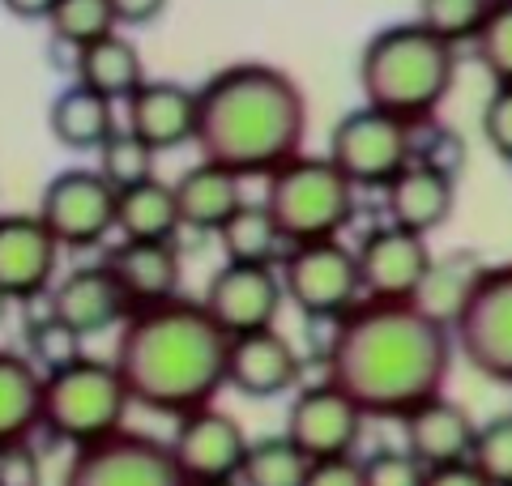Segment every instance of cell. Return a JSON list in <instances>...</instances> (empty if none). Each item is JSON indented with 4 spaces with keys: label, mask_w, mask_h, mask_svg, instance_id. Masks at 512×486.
Wrapping results in <instances>:
<instances>
[{
    "label": "cell",
    "mask_w": 512,
    "mask_h": 486,
    "mask_svg": "<svg viewBox=\"0 0 512 486\" xmlns=\"http://www.w3.org/2000/svg\"><path fill=\"white\" fill-rule=\"evenodd\" d=\"M171 197H175L180 226L218 231V226L244 205V180H235L231 171L214 167V162H197V167H188L180 180L171 184Z\"/></svg>",
    "instance_id": "cell-23"
},
{
    "label": "cell",
    "mask_w": 512,
    "mask_h": 486,
    "mask_svg": "<svg viewBox=\"0 0 512 486\" xmlns=\"http://www.w3.org/2000/svg\"><path fill=\"white\" fill-rule=\"evenodd\" d=\"M5 312H9V303H5V299H0V320H5Z\"/></svg>",
    "instance_id": "cell-45"
},
{
    "label": "cell",
    "mask_w": 512,
    "mask_h": 486,
    "mask_svg": "<svg viewBox=\"0 0 512 486\" xmlns=\"http://www.w3.org/2000/svg\"><path fill=\"white\" fill-rule=\"evenodd\" d=\"M128 405L133 401H128L116 367L82 354V359H73L69 367L43 376L39 427L64 444L86 448V444H99L107 435L124 431Z\"/></svg>",
    "instance_id": "cell-5"
},
{
    "label": "cell",
    "mask_w": 512,
    "mask_h": 486,
    "mask_svg": "<svg viewBox=\"0 0 512 486\" xmlns=\"http://www.w3.org/2000/svg\"><path fill=\"white\" fill-rule=\"evenodd\" d=\"M431 261H436V256H431L423 235L397 231V226H389V222L376 226V231H367V239L355 248L363 299L410 303L414 290L423 286Z\"/></svg>",
    "instance_id": "cell-14"
},
{
    "label": "cell",
    "mask_w": 512,
    "mask_h": 486,
    "mask_svg": "<svg viewBox=\"0 0 512 486\" xmlns=\"http://www.w3.org/2000/svg\"><path fill=\"white\" fill-rule=\"evenodd\" d=\"M116 231L133 243H175L180 214H175L171 184L154 175L146 184L116 192Z\"/></svg>",
    "instance_id": "cell-27"
},
{
    "label": "cell",
    "mask_w": 512,
    "mask_h": 486,
    "mask_svg": "<svg viewBox=\"0 0 512 486\" xmlns=\"http://www.w3.org/2000/svg\"><path fill=\"white\" fill-rule=\"evenodd\" d=\"M278 282L282 299L295 303V312L308 320H333L338 324L350 307L363 299L355 252L342 239H320V243H295L278 256Z\"/></svg>",
    "instance_id": "cell-7"
},
{
    "label": "cell",
    "mask_w": 512,
    "mask_h": 486,
    "mask_svg": "<svg viewBox=\"0 0 512 486\" xmlns=\"http://www.w3.org/2000/svg\"><path fill=\"white\" fill-rule=\"evenodd\" d=\"M363 486H423V465L406 457L402 448H376L359 461Z\"/></svg>",
    "instance_id": "cell-37"
},
{
    "label": "cell",
    "mask_w": 512,
    "mask_h": 486,
    "mask_svg": "<svg viewBox=\"0 0 512 486\" xmlns=\"http://www.w3.org/2000/svg\"><path fill=\"white\" fill-rule=\"evenodd\" d=\"M350 188H389V180L414 158V128L372 107H355L333 124L329 154Z\"/></svg>",
    "instance_id": "cell-9"
},
{
    "label": "cell",
    "mask_w": 512,
    "mask_h": 486,
    "mask_svg": "<svg viewBox=\"0 0 512 486\" xmlns=\"http://www.w3.org/2000/svg\"><path fill=\"white\" fill-rule=\"evenodd\" d=\"M107 273L116 278L120 295L128 299V312L141 307H158L180 299V282H184V261L175 243H133L120 239L107 252Z\"/></svg>",
    "instance_id": "cell-18"
},
{
    "label": "cell",
    "mask_w": 512,
    "mask_h": 486,
    "mask_svg": "<svg viewBox=\"0 0 512 486\" xmlns=\"http://www.w3.org/2000/svg\"><path fill=\"white\" fill-rule=\"evenodd\" d=\"M43 376L18 350H0V452L30 444L39 431Z\"/></svg>",
    "instance_id": "cell-25"
},
{
    "label": "cell",
    "mask_w": 512,
    "mask_h": 486,
    "mask_svg": "<svg viewBox=\"0 0 512 486\" xmlns=\"http://www.w3.org/2000/svg\"><path fill=\"white\" fill-rule=\"evenodd\" d=\"M474 431H478V423L470 418L466 405H457L448 397H431L402 418V435H406L402 452L419 461L423 469L461 465V461H470Z\"/></svg>",
    "instance_id": "cell-21"
},
{
    "label": "cell",
    "mask_w": 512,
    "mask_h": 486,
    "mask_svg": "<svg viewBox=\"0 0 512 486\" xmlns=\"http://www.w3.org/2000/svg\"><path fill=\"white\" fill-rule=\"evenodd\" d=\"M308 465L312 461L286 435H261V440H248L235 482L239 486H303Z\"/></svg>",
    "instance_id": "cell-30"
},
{
    "label": "cell",
    "mask_w": 512,
    "mask_h": 486,
    "mask_svg": "<svg viewBox=\"0 0 512 486\" xmlns=\"http://www.w3.org/2000/svg\"><path fill=\"white\" fill-rule=\"evenodd\" d=\"M218 243L227 265H278V256L286 248L274 218L265 214V205H252V201H244L218 226Z\"/></svg>",
    "instance_id": "cell-29"
},
{
    "label": "cell",
    "mask_w": 512,
    "mask_h": 486,
    "mask_svg": "<svg viewBox=\"0 0 512 486\" xmlns=\"http://www.w3.org/2000/svg\"><path fill=\"white\" fill-rule=\"evenodd\" d=\"M73 69H77V86H86L90 94H99L107 103L128 99L146 81L137 43L124 39L120 30H111V35L94 39L82 52H73Z\"/></svg>",
    "instance_id": "cell-24"
},
{
    "label": "cell",
    "mask_w": 512,
    "mask_h": 486,
    "mask_svg": "<svg viewBox=\"0 0 512 486\" xmlns=\"http://www.w3.org/2000/svg\"><path fill=\"white\" fill-rule=\"evenodd\" d=\"M423 486H487V478L470 461H461L444 469H423Z\"/></svg>",
    "instance_id": "cell-42"
},
{
    "label": "cell",
    "mask_w": 512,
    "mask_h": 486,
    "mask_svg": "<svg viewBox=\"0 0 512 486\" xmlns=\"http://www.w3.org/2000/svg\"><path fill=\"white\" fill-rule=\"evenodd\" d=\"M116 376L133 405L184 418L227 388V337L197 299L128 312L116 337Z\"/></svg>",
    "instance_id": "cell-3"
},
{
    "label": "cell",
    "mask_w": 512,
    "mask_h": 486,
    "mask_svg": "<svg viewBox=\"0 0 512 486\" xmlns=\"http://www.w3.org/2000/svg\"><path fill=\"white\" fill-rule=\"evenodd\" d=\"M487 9L491 0H419V26L448 47L474 43Z\"/></svg>",
    "instance_id": "cell-33"
},
{
    "label": "cell",
    "mask_w": 512,
    "mask_h": 486,
    "mask_svg": "<svg viewBox=\"0 0 512 486\" xmlns=\"http://www.w3.org/2000/svg\"><path fill=\"white\" fill-rule=\"evenodd\" d=\"M13 18H22V22H47V13H52L56 0H0Z\"/></svg>",
    "instance_id": "cell-43"
},
{
    "label": "cell",
    "mask_w": 512,
    "mask_h": 486,
    "mask_svg": "<svg viewBox=\"0 0 512 486\" xmlns=\"http://www.w3.org/2000/svg\"><path fill=\"white\" fill-rule=\"evenodd\" d=\"M60 243L35 214H0V299L35 303L56 282Z\"/></svg>",
    "instance_id": "cell-16"
},
{
    "label": "cell",
    "mask_w": 512,
    "mask_h": 486,
    "mask_svg": "<svg viewBox=\"0 0 512 486\" xmlns=\"http://www.w3.org/2000/svg\"><path fill=\"white\" fill-rule=\"evenodd\" d=\"M197 303L222 337H244L274 329L286 299L274 265H222Z\"/></svg>",
    "instance_id": "cell-12"
},
{
    "label": "cell",
    "mask_w": 512,
    "mask_h": 486,
    "mask_svg": "<svg viewBox=\"0 0 512 486\" xmlns=\"http://www.w3.org/2000/svg\"><path fill=\"white\" fill-rule=\"evenodd\" d=\"M457 81V47L427 35L419 22L384 26L359 56L363 107L384 111L406 128H423Z\"/></svg>",
    "instance_id": "cell-4"
},
{
    "label": "cell",
    "mask_w": 512,
    "mask_h": 486,
    "mask_svg": "<svg viewBox=\"0 0 512 486\" xmlns=\"http://www.w3.org/2000/svg\"><path fill=\"white\" fill-rule=\"evenodd\" d=\"M128 133H133L146 150H180L192 141L197 128V90L180 86V81H141L128 94Z\"/></svg>",
    "instance_id": "cell-19"
},
{
    "label": "cell",
    "mask_w": 512,
    "mask_h": 486,
    "mask_svg": "<svg viewBox=\"0 0 512 486\" xmlns=\"http://www.w3.org/2000/svg\"><path fill=\"white\" fill-rule=\"evenodd\" d=\"M265 214L274 218L286 248L295 243L338 239L342 226L355 218V188L329 158L299 154L274 175H265Z\"/></svg>",
    "instance_id": "cell-6"
},
{
    "label": "cell",
    "mask_w": 512,
    "mask_h": 486,
    "mask_svg": "<svg viewBox=\"0 0 512 486\" xmlns=\"http://www.w3.org/2000/svg\"><path fill=\"white\" fill-rule=\"evenodd\" d=\"M47 124H52V137L64 145V150H99V145L116 133V103L99 99L90 94L86 86H64L56 99H52V111H47Z\"/></svg>",
    "instance_id": "cell-26"
},
{
    "label": "cell",
    "mask_w": 512,
    "mask_h": 486,
    "mask_svg": "<svg viewBox=\"0 0 512 486\" xmlns=\"http://www.w3.org/2000/svg\"><path fill=\"white\" fill-rule=\"evenodd\" d=\"M487 265L478 261L474 252H448L444 261H431L427 269V278L423 286L414 290V307L427 316V320H436L440 329H453V320L461 316V307H466L470 299V290L478 282V273H483Z\"/></svg>",
    "instance_id": "cell-28"
},
{
    "label": "cell",
    "mask_w": 512,
    "mask_h": 486,
    "mask_svg": "<svg viewBox=\"0 0 512 486\" xmlns=\"http://www.w3.org/2000/svg\"><path fill=\"white\" fill-rule=\"evenodd\" d=\"M474 47L483 69L495 77V86H512V0H491Z\"/></svg>",
    "instance_id": "cell-34"
},
{
    "label": "cell",
    "mask_w": 512,
    "mask_h": 486,
    "mask_svg": "<svg viewBox=\"0 0 512 486\" xmlns=\"http://www.w3.org/2000/svg\"><path fill=\"white\" fill-rule=\"evenodd\" d=\"M448 337L478 376L512 384V265H487L478 273Z\"/></svg>",
    "instance_id": "cell-8"
},
{
    "label": "cell",
    "mask_w": 512,
    "mask_h": 486,
    "mask_svg": "<svg viewBox=\"0 0 512 486\" xmlns=\"http://www.w3.org/2000/svg\"><path fill=\"white\" fill-rule=\"evenodd\" d=\"M47 26L60 43H69L73 52H82L94 39H103L116 30L107 0H56L52 13H47Z\"/></svg>",
    "instance_id": "cell-31"
},
{
    "label": "cell",
    "mask_w": 512,
    "mask_h": 486,
    "mask_svg": "<svg viewBox=\"0 0 512 486\" xmlns=\"http://www.w3.org/2000/svg\"><path fill=\"white\" fill-rule=\"evenodd\" d=\"M303 133H308L303 90L274 64H227L197 90L192 141L201 150V162H214L235 180H256V175L265 180L286 167L299 158Z\"/></svg>",
    "instance_id": "cell-2"
},
{
    "label": "cell",
    "mask_w": 512,
    "mask_h": 486,
    "mask_svg": "<svg viewBox=\"0 0 512 486\" xmlns=\"http://www.w3.org/2000/svg\"><path fill=\"white\" fill-rule=\"evenodd\" d=\"M60 486H188L171 448L146 431H116L99 444L73 448Z\"/></svg>",
    "instance_id": "cell-10"
},
{
    "label": "cell",
    "mask_w": 512,
    "mask_h": 486,
    "mask_svg": "<svg viewBox=\"0 0 512 486\" xmlns=\"http://www.w3.org/2000/svg\"><path fill=\"white\" fill-rule=\"evenodd\" d=\"M470 465L487 478V486H512V414H495L474 431Z\"/></svg>",
    "instance_id": "cell-35"
},
{
    "label": "cell",
    "mask_w": 512,
    "mask_h": 486,
    "mask_svg": "<svg viewBox=\"0 0 512 486\" xmlns=\"http://www.w3.org/2000/svg\"><path fill=\"white\" fill-rule=\"evenodd\" d=\"M286 440H291L308 461H333V457H350L363 435V414L342 397L329 380L312 384L291 401L286 414Z\"/></svg>",
    "instance_id": "cell-15"
},
{
    "label": "cell",
    "mask_w": 512,
    "mask_h": 486,
    "mask_svg": "<svg viewBox=\"0 0 512 486\" xmlns=\"http://www.w3.org/2000/svg\"><path fill=\"white\" fill-rule=\"evenodd\" d=\"M453 205H457V180H448L436 167L410 158L402 171L389 180L384 188V209H389V226L397 231H410V235H423L444 226L453 218Z\"/></svg>",
    "instance_id": "cell-22"
},
{
    "label": "cell",
    "mask_w": 512,
    "mask_h": 486,
    "mask_svg": "<svg viewBox=\"0 0 512 486\" xmlns=\"http://www.w3.org/2000/svg\"><path fill=\"white\" fill-rule=\"evenodd\" d=\"M35 218L60 248H99L116 231V188L94 167H69L47 180Z\"/></svg>",
    "instance_id": "cell-11"
},
{
    "label": "cell",
    "mask_w": 512,
    "mask_h": 486,
    "mask_svg": "<svg viewBox=\"0 0 512 486\" xmlns=\"http://www.w3.org/2000/svg\"><path fill=\"white\" fill-rule=\"evenodd\" d=\"M483 137L504 162H512V86H495L483 107Z\"/></svg>",
    "instance_id": "cell-39"
},
{
    "label": "cell",
    "mask_w": 512,
    "mask_h": 486,
    "mask_svg": "<svg viewBox=\"0 0 512 486\" xmlns=\"http://www.w3.org/2000/svg\"><path fill=\"white\" fill-rule=\"evenodd\" d=\"M197 486H239V482H197Z\"/></svg>",
    "instance_id": "cell-44"
},
{
    "label": "cell",
    "mask_w": 512,
    "mask_h": 486,
    "mask_svg": "<svg viewBox=\"0 0 512 486\" xmlns=\"http://www.w3.org/2000/svg\"><path fill=\"white\" fill-rule=\"evenodd\" d=\"M107 5L116 26H150L167 9V0H107Z\"/></svg>",
    "instance_id": "cell-41"
},
{
    "label": "cell",
    "mask_w": 512,
    "mask_h": 486,
    "mask_svg": "<svg viewBox=\"0 0 512 486\" xmlns=\"http://www.w3.org/2000/svg\"><path fill=\"white\" fill-rule=\"evenodd\" d=\"M26 342H30V350H26V359L35 363V371L39 376H47V371H60V367H69L73 359H82V337L77 333H69L64 324H56L52 316H43V320H35L26 329Z\"/></svg>",
    "instance_id": "cell-36"
},
{
    "label": "cell",
    "mask_w": 512,
    "mask_h": 486,
    "mask_svg": "<svg viewBox=\"0 0 512 486\" xmlns=\"http://www.w3.org/2000/svg\"><path fill=\"white\" fill-rule=\"evenodd\" d=\"M167 448L188 486L235 482L239 465H244V452H248V435L239 427V418L218 410V405H205V410L175 418V435L167 440Z\"/></svg>",
    "instance_id": "cell-13"
},
{
    "label": "cell",
    "mask_w": 512,
    "mask_h": 486,
    "mask_svg": "<svg viewBox=\"0 0 512 486\" xmlns=\"http://www.w3.org/2000/svg\"><path fill=\"white\" fill-rule=\"evenodd\" d=\"M94 171H99L116 192H124L133 184L154 180V150H146L128 128H116V133L99 145V167Z\"/></svg>",
    "instance_id": "cell-32"
},
{
    "label": "cell",
    "mask_w": 512,
    "mask_h": 486,
    "mask_svg": "<svg viewBox=\"0 0 512 486\" xmlns=\"http://www.w3.org/2000/svg\"><path fill=\"white\" fill-rule=\"evenodd\" d=\"M227 384L256 401L282 397L299 384V354L278 329L227 337Z\"/></svg>",
    "instance_id": "cell-20"
},
{
    "label": "cell",
    "mask_w": 512,
    "mask_h": 486,
    "mask_svg": "<svg viewBox=\"0 0 512 486\" xmlns=\"http://www.w3.org/2000/svg\"><path fill=\"white\" fill-rule=\"evenodd\" d=\"M414 158L436 167L448 180H457L461 167H466V141H461L453 128H436L427 141H414Z\"/></svg>",
    "instance_id": "cell-38"
},
{
    "label": "cell",
    "mask_w": 512,
    "mask_h": 486,
    "mask_svg": "<svg viewBox=\"0 0 512 486\" xmlns=\"http://www.w3.org/2000/svg\"><path fill=\"white\" fill-rule=\"evenodd\" d=\"M303 486H363L359 461L355 457H333V461H312Z\"/></svg>",
    "instance_id": "cell-40"
},
{
    "label": "cell",
    "mask_w": 512,
    "mask_h": 486,
    "mask_svg": "<svg viewBox=\"0 0 512 486\" xmlns=\"http://www.w3.org/2000/svg\"><path fill=\"white\" fill-rule=\"evenodd\" d=\"M43 299H47V316L77 337L107 333L128 320V299L120 295L107 265H77L60 282H52Z\"/></svg>",
    "instance_id": "cell-17"
},
{
    "label": "cell",
    "mask_w": 512,
    "mask_h": 486,
    "mask_svg": "<svg viewBox=\"0 0 512 486\" xmlns=\"http://www.w3.org/2000/svg\"><path fill=\"white\" fill-rule=\"evenodd\" d=\"M329 384L363 418H402L423 401L444 397L453 337L414 303L359 299L338 320L325 354Z\"/></svg>",
    "instance_id": "cell-1"
}]
</instances>
